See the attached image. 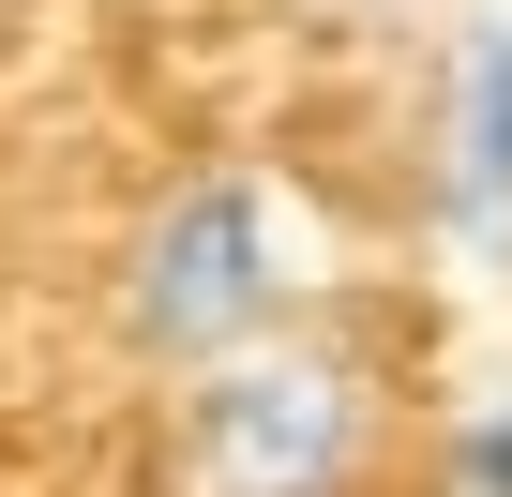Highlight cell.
<instances>
[{
    "label": "cell",
    "mask_w": 512,
    "mask_h": 497,
    "mask_svg": "<svg viewBox=\"0 0 512 497\" xmlns=\"http://www.w3.org/2000/svg\"><path fill=\"white\" fill-rule=\"evenodd\" d=\"M437 226L452 257L512 272V16H467V46L437 61Z\"/></svg>",
    "instance_id": "3"
},
{
    "label": "cell",
    "mask_w": 512,
    "mask_h": 497,
    "mask_svg": "<svg viewBox=\"0 0 512 497\" xmlns=\"http://www.w3.org/2000/svg\"><path fill=\"white\" fill-rule=\"evenodd\" d=\"M392 437V377L347 332H272L181 377V497H362Z\"/></svg>",
    "instance_id": "2"
},
{
    "label": "cell",
    "mask_w": 512,
    "mask_h": 497,
    "mask_svg": "<svg viewBox=\"0 0 512 497\" xmlns=\"http://www.w3.org/2000/svg\"><path fill=\"white\" fill-rule=\"evenodd\" d=\"M302 317V226L256 166H196L136 211L121 241V347L151 377H211Z\"/></svg>",
    "instance_id": "1"
},
{
    "label": "cell",
    "mask_w": 512,
    "mask_h": 497,
    "mask_svg": "<svg viewBox=\"0 0 512 497\" xmlns=\"http://www.w3.org/2000/svg\"><path fill=\"white\" fill-rule=\"evenodd\" d=\"M452 497H512V407H467L452 422Z\"/></svg>",
    "instance_id": "4"
}]
</instances>
